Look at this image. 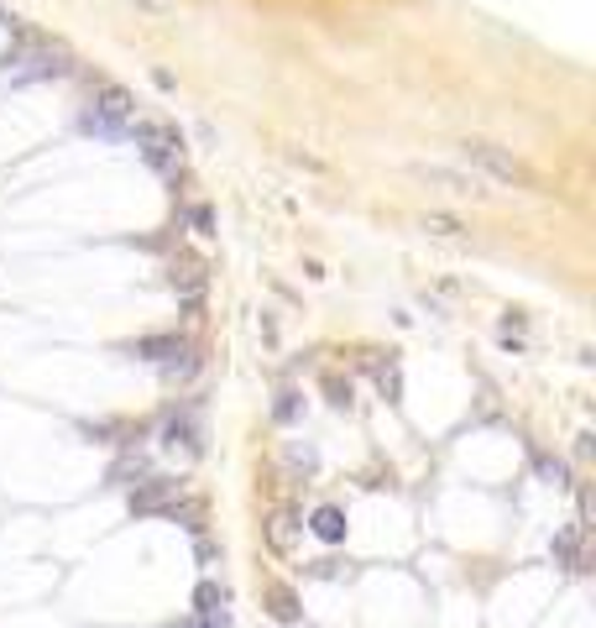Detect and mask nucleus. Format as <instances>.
<instances>
[{"label": "nucleus", "mask_w": 596, "mask_h": 628, "mask_svg": "<svg viewBox=\"0 0 596 628\" xmlns=\"http://www.w3.org/2000/svg\"><path fill=\"white\" fill-rule=\"evenodd\" d=\"M188 226H194L199 236H215V209H209V205H188Z\"/></svg>", "instance_id": "nucleus-15"}, {"label": "nucleus", "mask_w": 596, "mask_h": 628, "mask_svg": "<svg viewBox=\"0 0 596 628\" xmlns=\"http://www.w3.org/2000/svg\"><path fill=\"white\" fill-rule=\"evenodd\" d=\"M220 602H225V592H220L215 581H199V587H194V613H215Z\"/></svg>", "instance_id": "nucleus-12"}, {"label": "nucleus", "mask_w": 596, "mask_h": 628, "mask_svg": "<svg viewBox=\"0 0 596 628\" xmlns=\"http://www.w3.org/2000/svg\"><path fill=\"white\" fill-rule=\"evenodd\" d=\"M314 535L329 539V544H335V539H346V513H340V509H320V513H314Z\"/></svg>", "instance_id": "nucleus-10"}, {"label": "nucleus", "mask_w": 596, "mask_h": 628, "mask_svg": "<svg viewBox=\"0 0 596 628\" xmlns=\"http://www.w3.org/2000/svg\"><path fill=\"white\" fill-rule=\"evenodd\" d=\"M168 446H188V450H199V435H194V414H173L168 419Z\"/></svg>", "instance_id": "nucleus-11"}, {"label": "nucleus", "mask_w": 596, "mask_h": 628, "mask_svg": "<svg viewBox=\"0 0 596 628\" xmlns=\"http://www.w3.org/2000/svg\"><path fill=\"white\" fill-rule=\"evenodd\" d=\"M131 111H136V105H131V94L120 90V84H105V90L90 100L84 126H90V131H120V126L131 120Z\"/></svg>", "instance_id": "nucleus-3"}, {"label": "nucleus", "mask_w": 596, "mask_h": 628, "mask_svg": "<svg viewBox=\"0 0 596 628\" xmlns=\"http://www.w3.org/2000/svg\"><path fill=\"white\" fill-rule=\"evenodd\" d=\"M549 555H555V561H560L565 571H586V561H581V524H575V529H565V535L555 539V544H549Z\"/></svg>", "instance_id": "nucleus-6"}, {"label": "nucleus", "mask_w": 596, "mask_h": 628, "mask_svg": "<svg viewBox=\"0 0 596 628\" xmlns=\"http://www.w3.org/2000/svg\"><path fill=\"white\" fill-rule=\"evenodd\" d=\"M267 613L277 618V624H298L303 607H298V597L288 592V587H267Z\"/></svg>", "instance_id": "nucleus-8"}, {"label": "nucleus", "mask_w": 596, "mask_h": 628, "mask_svg": "<svg viewBox=\"0 0 596 628\" xmlns=\"http://www.w3.org/2000/svg\"><path fill=\"white\" fill-rule=\"evenodd\" d=\"M277 419H283V424L298 419V393H283V398H277Z\"/></svg>", "instance_id": "nucleus-16"}, {"label": "nucleus", "mask_w": 596, "mask_h": 628, "mask_svg": "<svg viewBox=\"0 0 596 628\" xmlns=\"http://www.w3.org/2000/svg\"><path fill=\"white\" fill-rule=\"evenodd\" d=\"M460 157H466L471 168H481L486 179L518 183V189H534V183H539L534 173H529V168H523V163H518V157H513L507 147H497V142H481V137H466V142H460Z\"/></svg>", "instance_id": "nucleus-1"}, {"label": "nucleus", "mask_w": 596, "mask_h": 628, "mask_svg": "<svg viewBox=\"0 0 596 628\" xmlns=\"http://www.w3.org/2000/svg\"><path fill=\"white\" fill-rule=\"evenodd\" d=\"M142 11H152V16H168V0H136Z\"/></svg>", "instance_id": "nucleus-17"}, {"label": "nucleus", "mask_w": 596, "mask_h": 628, "mask_svg": "<svg viewBox=\"0 0 596 628\" xmlns=\"http://www.w3.org/2000/svg\"><path fill=\"white\" fill-rule=\"evenodd\" d=\"M179 492V482H168V477H152L142 482L136 492H131V513H162L168 509V498Z\"/></svg>", "instance_id": "nucleus-4"}, {"label": "nucleus", "mask_w": 596, "mask_h": 628, "mask_svg": "<svg viewBox=\"0 0 596 628\" xmlns=\"http://www.w3.org/2000/svg\"><path fill=\"white\" fill-rule=\"evenodd\" d=\"M173 288H183V299H194L205 288V272L194 268V262H183V272H173Z\"/></svg>", "instance_id": "nucleus-13"}, {"label": "nucleus", "mask_w": 596, "mask_h": 628, "mask_svg": "<svg viewBox=\"0 0 596 628\" xmlns=\"http://www.w3.org/2000/svg\"><path fill=\"white\" fill-rule=\"evenodd\" d=\"M136 142L147 152V163H157V168H168V163H173V147H179L162 126H136Z\"/></svg>", "instance_id": "nucleus-5"}, {"label": "nucleus", "mask_w": 596, "mask_h": 628, "mask_svg": "<svg viewBox=\"0 0 596 628\" xmlns=\"http://www.w3.org/2000/svg\"><path fill=\"white\" fill-rule=\"evenodd\" d=\"M131 357L168 361V357H183V346H179V341H168V335H147V341H136V346H131Z\"/></svg>", "instance_id": "nucleus-9"}, {"label": "nucleus", "mask_w": 596, "mask_h": 628, "mask_svg": "<svg viewBox=\"0 0 596 628\" xmlns=\"http://www.w3.org/2000/svg\"><path fill=\"white\" fill-rule=\"evenodd\" d=\"M539 477L549 482V487H570V472H565V461H549V456L539 461Z\"/></svg>", "instance_id": "nucleus-14"}, {"label": "nucleus", "mask_w": 596, "mask_h": 628, "mask_svg": "<svg viewBox=\"0 0 596 628\" xmlns=\"http://www.w3.org/2000/svg\"><path fill=\"white\" fill-rule=\"evenodd\" d=\"M414 173H418V183L440 189L450 199H492V189H486L481 173H455V168H440V163H418Z\"/></svg>", "instance_id": "nucleus-2"}, {"label": "nucleus", "mask_w": 596, "mask_h": 628, "mask_svg": "<svg viewBox=\"0 0 596 628\" xmlns=\"http://www.w3.org/2000/svg\"><path fill=\"white\" fill-rule=\"evenodd\" d=\"M418 226H424L429 236H440V241H466V236H471V231H466V226L455 220V215H440V209H429V215H424Z\"/></svg>", "instance_id": "nucleus-7"}]
</instances>
